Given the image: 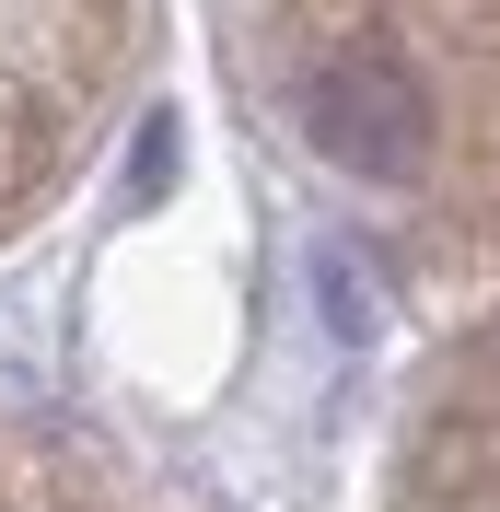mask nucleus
<instances>
[{"instance_id": "f257e3e1", "label": "nucleus", "mask_w": 500, "mask_h": 512, "mask_svg": "<svg viewBox=\"0 0 500 512\" xmlns=\"http://www.w3.org/2000/svg\"><path fill=\"white\" fill-rule=\"evenodd\" d=\"M303 140L373 187H407L431 163V94L396 47H338V59L303 70Z\"/></svg>"}, {"instance_id": "f03ea898", "label": "nucleus", "mask_w": 500, "mask_h": 512, "mask_svg": "<svg viewBox=\"0 0 500 512\" xmlns=\"http://www.w3.org/2000/svg\"><path fill=\"white\" fill-rule=\"evenodd\" d=\"M314 291H326V326H338V338H373V303H361V268H349L338 245L314 256Z\"/></svg>"}]
</instances>
